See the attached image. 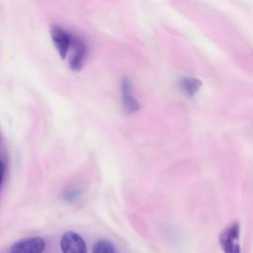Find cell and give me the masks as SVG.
<instances>
[{
  "mask_svg": "<svg viewBox=\"0 0 253 253\" xmlns=\"http://www.w3.org/2000/svg\"><path fill=\"white\" fill-rule=\"evenodd\" d=\"M92 253H116V248L109 240L100 239L93 245Z\"/></svg>",
  "mask_w": 253,
  "mask_h": 253,
  "instance_id": "obj_7",
  "label": "cell"
},
{
  "mask_svg": "<svg viewBox=\"0 0 253 253\" xmlns=\"http://www.w3.org/2000/svg\"><path fill=\"white\" fill-rule=\"evenodd\" d=\"M50 36L58 54L62 59H65L71 46L72 37L58 26H53L51 28Z\"/></svg>",
  "mask_w": 253,
  "mask_h": 253,
  "instance_id": "obj_4",
  "label": "cell"
},
{
  "mask_svg": "<svg viewBox=\"0 0 253 253\" xmlns=\"http://www.w3.org/2000/svg\"><path fill=\"white\" fill-rule=\"evenodd\" d=\"M239 235L240 226L237 222L230 224L220 233L219 243L224 253H241Z\"/></svg>",
  "mask_w": 253,
  "mask_h": 253,
  "instance_id": "obj_1",
  "label": "cell"
},
{
  "mask_svg": "<svg viewBox=\"0 0 253 253\" xmlns=\"http://www.w3.org/2000/svg\"><path fill=\"white\" fill-rule=\"evenodd\" d=\"M72 53L69 58V66L74 71H79L82 69L85 57H86V47L84 43L76 38L72 37L71 46Z\"/></svg>",
  "mask_w": 253,
  "mask_h": 253,
  "instance_id": "obj_5",
  "label": "cell"
},
{
  "mask_svg": "<svg viewBox=\"0 0 253 253\" xmlns=\"http://www.w3.org/2000/svg\"><path fill=\"white\" fill-rule=\"evenodd\" d=\"M122 99L127 112L134 113L139 110V104L132 95L131 85L127 78H124L122 81Z\"/></svg>",
  "mask_w": 253,
  "mask_h": 253,
  "instance_id": "obj_6",
  "label": "cell"
},
{
  "mask_svg": "<svg viewBox=\"0 0 253 253\" xmlns=\"http://www.w3.org/2000/svg\"><path fill=\"white\" fill-rule=\"evenodd\" d=\"M3 173H4V166L2 164V162L0 161V186H1V182H2V178H3Z\"/></svg>",
  "mask_w": 253,
  "mask_h": 253,
  "instance_id": "obj_8",
  "label": "cell"
},
{
  "mask_svg": "<svg viewBox=\"0 0 253 253\" xmlns=\"http://www.w3.org/2000/svg\"><path fill=\"white\" fill-rule=\"evenodd\" d=\"M45 248V240L42 237H31L15 242L10 253H42Z\"/></svg>",
  "mask_w": 253,
  "mask_h": 253,
  "instance_id": "obj_3",
  "label": "cell"
},
{
  "mask_svg": "<svg viewBox=\"0 0 253 253\" xmlns=\"http://www.w3.org/2000/svg\"><path fill=\"white\" fill-rule=\"evenodd\" d=\"M60 248L62 253H87L84 239L74 231H67L61 236Z\"/></svg>",
  "mask_w": 253,
  "mask_h": 253,
  "instance_id": "obj_2",
  "label": "cell"
}]
</instances>
